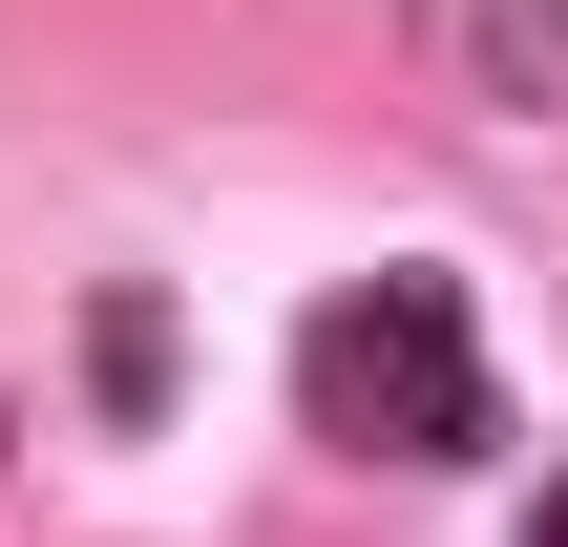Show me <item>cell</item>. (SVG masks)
<instances>
[{"instance_id":"6da1fadb","label":"cell","mask_w":568,"mask_h":547,"mask_svg":"<svg viewBox=\"0 0 568 547\" xmlns=\"http://www.w3.org/2000/svg\"><path fill=\"white\" fill-rule=\"evenodd\" d=\"M295 422L337 443V464H485L506 443V358H485V316L443 295V274H337L316 316H295Z\"/></svg>"},{"instance_id":"7a4b0ae2","label":"cell","mask_w":568,"mask_h":547,"mask_svg":"<svg viewBox=\"0 0 568 547\" xmlns=\"http://www.w3.org/2000/svg\"><path fill=\"white\" fill-rule=\"evenodd\" d=\"M400 21L443 42V84H485V105L568 126V0H400Z\"/></svg>"},{"instance_id":"3957f363","label":"cell","mask_w":568,"mask_h":547,"mask_svg":"<svg viewBox=\"0 0 568 547\" xmlns=\"http://www.w3.org/2000/svg\"><path fill=\"white\" fill-rule=\"evenodd\" d=\"M84 358H105V422H169V316H148V295H105Z\"/></svg>"},{"instance_id":"277c9868","label":"cell","mask_w":568,"mask_h":547,"mask_svg":"<svg viewBox=\"0 0 568 547\" xmlns=\"http://www.w3.org/2000/svg\"><path fill=\"white\" fill-rule=\"evenodd\" d=\"M527 547H568V485H548V527H527Z\"/></svg>"}]
</instances>
